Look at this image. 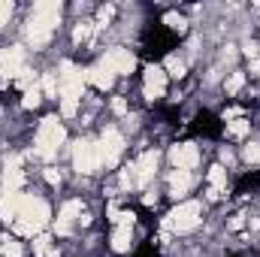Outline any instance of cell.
I'll use <instances>...</instances> for the list:
<instances>
[{
	"mask_svg": "<svg viewBox=\"0 0 260 257\" xmlns=\"http://www.w3.org/2000/svg\"><path fill=\"white\" fill-rule=\"evenodd\" d=\"M112 112L115 115H127V100L124 97H112Z\"/></svg>",
	"mask_w": 260,
	"mask_h": 257,
	"instance_id": "obj_32",
	"label": "cell"
},
{
	"mask_svg": "<svg viewBox=\"0 0 260 257\" xmlns=\"http://www.w3.org/2000/svg\"><path fill=\"white\" fill-rule=\"evenodd\" d=\"M12 9H15V6H12V0H0V30L9 24V18H12Z\"/></svg>",
	"mask_w": 260,
	"mask_h": 257,
	"instance_id": "obj_28",
	"label": "cell"
},
{
	"mask_svg": "<svg viewBox=\"0 0 260 257\" xmlns=\"http://www.w3.org/2000/svg\"><path fill=\"white\" fill-rule=\"evenodd\" d=\"M200 224V203L188 200V203H179L167 218H164V227L167 230H176V233H188Z\"/></svg>",
	"mask_w": 260,
	"mask_h": 257,
	"instance_id": "obj_5",
	"label": "cell"
},
{
	"mask_svg": "<svg viewBox=\"0 0 260 257\" xmlns=\"http://www.w3.org/2000/svg\"><path fill=\"white\" fill-rule=\"evenodd\" d=\"M164 24L173 27V30H179V34H185V27H188L185 15H179V12H167V15H164Z\"/></svg>",
	"mask_w": 260,
	"mask_h": 257,
	"instance_id": "obj_22",
	"label": "cell"
},
{
	"mask_svg": "<svg viewBox=\"0 0 260 257\" xmlns=\"http://www.w3.org/2000/svg\"><path fill=\"white\" fill-rule=\"evenodd\" d=\"M130 245H133V233H130V227H115V233H112V251H118V254H124L130 251Z\"/></svg>",
	"mask_w": 260,
	"mask_h": 257,
	"instance_id": "obj_19",
	"label": "cell"
},
{
	"mask_svg": "<svg viewBox=\"0 0 260 257\" xmlns=\"http://www.w3.org/2000/svg\"><path fill=\"white\" fill-rule=\"evenodd\" d=\"M242 218H245V215H236V218H233V221H230V230H239V227H242V224H245V221H242Z\"/></svg>",
	"mask_w": 260,
	"mask_h": 257,
	"instance_id": "obj_36",
	"label": "cell"
},
{
	"mask_svg": "<svg viewBox=\"0 0 260 257\" xmlns=\"http://www.w3.org/2000/svg\"><path fill=\"white\" fill-rule=\"evenodd\" d=\"M85 82H91L94 88H100V91H109L112 88V82H115V76L106 70L103 64H94L85 70Z\"/></svg>",
	"mask_w": 260,
	"mask_h": 257,
	"instance_id": "obj_16",
	"label": "cell"
},
{
	"mask_svg": "<svg viewBox=\"0 0 260 257\" xmlns=\"http://www.w3.org/2000/svg\"><path fill=\"white\" fill-rule=\"evenodd\" d=\"M248 127H251V124H248L245 118H233V121H227V133L236 136V139H242V136L248 133Z\"/></svg>",
	"mask_w": 260,
	"mask_h": 257,
	"instance_id": "obj_25",
	"label": "cell"
},
{
	"mask_svg": "<svg viewBox=\"0 0 260 257\" xmlns=\"http://www.w3.org/2000/svg\"><path fill=\"white\" fill-rule=\"evenodd\" d=\"M167 94V73L164 67H145V97L148 100H160Z\"/></svg>",
	"mask_w": 260,
	"mask_h": 257,
	"instance_id": "obj_11",
	"label": "cell"
},
{
	"mask_svg": "<svg viewBox=\"0 0 260 257\" xmlns=\"http://www.w3.org/2000/svg\"><path fill=\"white\" fill-rule=\"evenodd\" d=\"M61 12H64V6L58 0H43V3L34 6V12L27 18V43L34 49H43L52 40V34L61 21Z\"/></svg>",
	"mask_w": 260,
	"mask_h": 257,
	"instance_id": "obj_1",
	"label": "cell"
},
{
	"mask_svg": "<svg viewBox=\"0 0 260 257\" xmlns=\"http://www.w3.org/2000/svg\"><path fill=\"white\" fill-rule=\"evenodd\" d=\"M49 242H52V239H49V236H43V233H40V236H34V254H37V257L49 254Z\"/></svg>",
	"mask_w": 260,
	"mask_h": 257,
	"instance_id": "obj_29",
	"label": "cell"
},
{
	"mask_svg": "<svg viewBox=\"0 0 260 257\" xmlns=\"http://www.w3.org/2000/svg\"><path fill=\"white\" fill-rule=\"evenodd\" d=\"M100 64L106 67L112 76H127V73H133V67H136V58H133L130 49H109Z\"/></svg>",
	"mask_w": 260,
	"mask_h": 257,
	"instance_id": "obj_8",
	"label": "cell"
},
{
	"mask_svg": "<svg viewBox=\"0 0 260 257\" xmlns=\"http://www.w3.org/2000/svg\"><path fill=\"white\" fill-rule=\"evenodd\" d=\"M242 85H245V73H233V76L227 79V94H236V91H242Z\"/></svg>",
	"mask_w": 260,
	"mask_h": 257,
	"instance_id": "obj_27",
	"label": "cell"
},
{
	"mask_svg": "<svg viewBox=\"0 0 260 257\" xmlns=\"http://www.w3.org/2000/svg\"><path fill=\"white\" fill-rule=\"evenodd\" d=\"M164 67H167V73H170V76H176V79H182V76H185V61H182L179 55H170Z\"/></svg>",
	"mask_w": 260,
	"mask_h": 257,
	"instance_id": "obj_24",
	"label": "cell"
},
{
	"mask_svg": "<svg viewBox=\"0 0 260 257\" xmlns=\"http://www.w3.org/2000/svg\"><path fill=\"white\" fill-rule=\"evenodd\" d=\"M67 139L64 124L58 121V115H49L40 121V130H37V142H34V154L43 157V160H52L61 148V142Z\"/></svg>",
	"mask_w": 260,
	"mask_h": 257,
	"instance_id": "obj_3",
	"label": "cell"
},
{
	"mask_svg": "<svg viewBox=\"0 0 260 257\" xmlns=\"http://www.w3.org/2000/svg\"><path fill=\"white\" fill-rule=\"evenodd\" d=\"M40 91H43L46 97H58V73H43V85H40Z\"/></svg>",
	"mask_w": 260,
	"mask_h": 257,
	"instance_id": "obj_21",
	"label": "cell"
},
{
	"mask_svg": "<svg viewBox=\"0 0 260 257\" xmlns=\"http://www.w3.org/2000/svg\"><path fill=\"white\" fill-rule=\"evenodd\" d=\"M209 185H212L209 194H206L209 200H221V197H224V191H227V170H224L221 164L209 170Z\"/></svg>",
	"mask_w": 260,
	"mask_h": 257,
	"instance_id": "obj_17",
	"label": "cell"
},
{
	"mask_svg": "<svg viewBox=\"0 0 260 257\" xmlns=\"http://www.w3.org/2000/svg\"><path fill=\"white\" fill-rule=\"evenodd\" d=\"M157 160H160L157 151H145V154L130 167V173H133V185H136V188H145V185L151 182V176H154V170H157Z\"/></svg>",
	"mask_w": 260,
	"mask_h": 257,
	"instance_id": "obj_9",
	"label": "cell"
},
{
	"mask_svg": "<svg viewBox=\"0 0 260 257\" xmlns=\"http://www.w3.org/2000/svg\"><path fill=\"white\" fill-rule=\"evenodd\" d=\"M142 203H145V206H154V203H157V197H151V194H145V197H142Z\"/></svg>",
	"mask_w": 260,
	"mask_h": 257,
	"instance_id": "obj_37",
	"label": "cell"
},
{
	"mask_svg": "<svg viewBox=\"0 0 260 257\" xmlns=\"http://www.w3.org/2000/svg\"><path fill=\"white\" fill-rule=\"evenodd\" d=\"M79 218H82V203H79V200H70V203H64V209L58 212V224H55V233H58V236H67Z\"/></svg>",
	"mask_w": 260,
	"mask_h": 257,
	"instance_id": "obj_13",
	"label": "cell"
},
{
	"mask_svg": "<svg viewBox=\"0 0 260 257\" xmlns=\"http://www.w3.org/2000/svg\"><path fill=\"white\" fill-rule=\"evenodd\" d=\"M88 37H91V24H88V21H82V24L73 30V40H76V43H85Z\"/></svg>",
	"mask_w": 260,
	"mask_h": 257,
	"instance_id": "obj_30",
	"label": "cell"
},
{
	"mask_svg": "<svg viewBox=\"0 0 260 257\" xmlns=\"http://www.w3.org/2000/svg\"><path fill=\"white\" fill-rule=\"evenodd\" d=\"M49 218H52L49 203L27 194V197H24V206H21V212H18V218H15L12 227H15V233H21V236H40L43 227L49 224Z\"/></svg>",
	"mask_w": 260,
	"mask_h": 257,
	"instance_id": "obj_2",
	"label": "cell"
},
{
	"mask_svg": "<svg viewBox=\"0 0 260 257\" xmlns=\"http://www.w3.org/2000/svg\"><path fill=\"white\" fill-rule=\"evenodd\" d=\"M242 157H245L248 164H260V139H257V142H248V145H245Z\"/></svg>",
	"mask_w": 260,
	"mask_h": 257,
	"instance_id": "obj_26",
	"label": "cell"
},
{
	"mask_svg": "<svg viewBox=\"0 0 260 257\" xmlns=\"http://www.w3.org/2000/svg\"><path fill=\"white\" fill-rule=\"evenodd\" d=\"M97 148H100V164L115 167L118 157H121V151H124V136L115 127H106L103 136H100V145H97Z\"/></svg>",
	"mask_w": 260,
	"mask_h": 257,
	"instance_id": "obj_7",
	"label": "cell"
},
{
	"mask_svg": "<svg viewBox=\"0 0 260 257\" xmlns=\"http://www.w3.org/2000/svg\"><path fill=\"white\" fill-rule=\"evenodd\" d=\"M257 52H260L257 43H245V55H248V58H257Z\"/></svg>",
	"mask_w": 260,
	"mask_h": 257,
	"instance_id": "obj_35",
	"label": "cell"
},
{
	"mask_svg": "<svg viewBox=\"0 0 260 257\" xmlns=\"http://www.w3.org/2000/svg\"><path fill=\"white\" fill-rule=\"evenodd\" d=\"M76 109H79V103H76V100H61V115H64V118H73V115H76Z\"/></svg>",
	"mask_w": 260,
	"mask_h": 257,
	"instance_id": "obj_31",
	"label": "cell"
},
{
	"mask_svg": "<svg viewBox=\"0 0 260 257\" xmlns=\"http://www.w3.org/2000/svg\"><path fill=\"white\" fill-rule=\"evenodd\" d=\"M0 254H3V257H21V254H24V248H21V242H15V239L3 236V239H0Z\"/></svg>",
	"mask_w": 260,
	"mask_h": 257,
	"instance_id": "obj_20",
	"label": "cell"
},
{
	"mask_svg": "<svg viewBox=\"0 0 260 257\" xmlns=\"http://www.w3.org/2000/svg\"><path fill=\"white\" fill-rule=\"evenodd\" d=\"M58 91H61V100H76L79 103L82 94H85V70L64 61L61 73H58Z\"/></svg>",
	"mask_w": 260,
	"mask_h": 257,
	"instance_id": "obj_4",
	"label": "cell"
},
{
	"mask_svg": "<svg viewBox=\"0 0 260 257\" xmlns=\"http://www.w3.org/2000/svg\"><path fill=\"white\" fill-rule=\"evenodd\" d=\"M46 182H49V185H61V173L49 167V170H46Z\"/></svg>",
	"mask_w": 260,
	"mask_h": 257,
	"instance_id": "obj_34",
	"label": "cell"
},
{
	"mask_svg": "<svg viewBox=\"0 0 260 257\" xmlns=\"http://www.w3.org/2000/svg\"><path fill=\"white\" fill-rule=\"evenodd\" d=\"M112 15H115V9H112V6H103V9H100V24H109Z\"/></svg>",
	"mask_w": 260,
	"mask_h": 257,
	"instance_id": "obj_33",
	"label": "cell"
},
{
	"mask_svg": "<svg viewBox=\"0 0 260 257\" xmlns=\"http://www.w3.org/2000/svg\"><path fill=\"white\" fill-rule=\"evenodd\" d=\"M40 100H43V91L34 85V88H27V91H24V100H21V106H24V109H37V106H40Z\"/></svg>",
	"mask_w": 260,
	"mask_h": 257,
	"instance_id": "obj_23",
	"label": "cell"
},
{
	"mask_svg": "<svg viewBox=\"0 0 260 257\" xmlns=\"http://www.w3.org/2000/svg\"><path fill=\"white\" fill-rule=\"evenodd\" d=\"M73 167H76L79 173H85V176L97 173V167H100V148H97V142L79 139V142L73 145Z\"/></svg>",
	"mask_w": 260,
	"mask_h": 257,
	"instance_id": "obj_6",
	"label": "cell"
},
{
	"mask_svg": "<svg viewBox=\"0 0 260 257\" xmlns=\"http://www.w3.org/2000/svg\"><path fill=\"white\" fill-rule=\"evenodd\" d=\"M191 185H194V176H191L188 170H173V173H170V194H173L176 200L191 191Z\"/></svg>",
	"mask_w": 260,
	"mask_h": 257,
	"instance_id": "obj_18",
	"label": "cell"
},
{
	"mask_svg": "<svg viewBox=\"0 0 260 257\" xmlns=\"http://www.w3.org/2000/svg\"><path fill=\"white\" fill-rule=\"evenodd\" d=\"M170 160H173L176 170H188L191 173L197 164H200V151H197L194 142H179V145L170 148Z\"/></svg>",
	"mask_w": 260,
	"mask_h": 257,
	"instance_id": "obj_10",
	"label": "cell"
},
{
	"mask_svg": "<svg viewBox=\"0 0 260 257\" xmlns=\"http://www.w3.org/2000/svg\"><path fill=\"white\" fill-rule=\"evenodd\" d=\"M49 257H61V254H55V251H49Z\"/></svg>",
	"mask_w": 260,
	"mask_h": 257,
	"instance_id": "obj_38",
	"label": "cell"
},
{
	"mask_svg": "<svg viewBox=\"0 0 260 257\" xmlns=\"http://www.w3.org/2000/svg\"><path fill=\"white\" fill-rule=\"evenodd\" d=\"M24 70V49L21 46H9L0 52V73L3 76H18Z\"/></svg>",
	"mask_w": 260,
	"mask_h": 257,
	"instance_id": "obj_12",
	"label": "cell"
},
{
	"mask_svg": "<svg viewBox=\"0 0 260 257\" xmlns=\"http://www.w3.org/2000/svg\"><path fill=\"white\" fill-rule=\"evenodd\" d=\"M24 197L27 194H21V191H15V194H3L0 197V218L9 224H15V218H18V212H21V206H24Z\"/></svg>",
	"mask_w": 260,
	"mask_h": 257,
	"instance_id": "obj_15",
	"label": "cell"
},
{
	"mask_svg": "<svg viewBox=\"0 0 260 257\" xmlns=\"http://www.w3.org/2000/svg\"><path fill=\"white\" fill-rule=\"evenodd\" d=\"M21 182H24L21 164H18V157H9L6 160V170H3V179H0V188H3V194H15L21 188Z\"/></svg>",
	"mask_w": 260,
	"mask_h": 257,
	"instance_id": "obj_14",
	"label": "cell"
}]
</instances>
